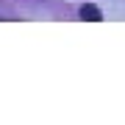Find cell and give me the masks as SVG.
I'll return each instance as SVG.
<instances>
[{"label": "cell", "instance_id": "1", "mask_svg": "<svg viewBox=\"0 0 125 125\" xmlns=\"http://www.w3.org/2000/svg\"><path fill=\"white\" fill-rule=\"evenodd\" d=\"M81 17L89 20V22H100V20H103V11L94 3H83V6H81Z\"/></svg>", "mask_w": 125, "mask_h": 125}]
</instances>
